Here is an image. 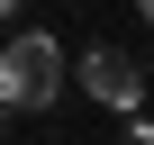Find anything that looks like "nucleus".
Returning <instances> with one entry per match:
<instances>
[{"mask_svg":"<svg viewBox=\"0 0 154 145\" xmlns=\"http://www.w3.org/2000/svg\"><path fill=\"white\" fill-rule=\"evenodd\" d=\"M54 91H63V45L36 27V36H9L0 45V109H54Z\"/></svg>","mask_w":154,"mask_h":145,"instance_id":"f257e3e1","label":"nucleus"},{"mask_svg":"<svg viewBox=\"0 0 154 145\" xmlns=\"http://www.w3.org/2000/svg\"><path fill=\"white\" fill-rule=\"evenodd\" d=\"M63 72H72L100 109H136V100H145V72H136V54H127V45H91L82 63H63Z\"/></svg>","mask_w":154,"mask_h":145,"instance_id":"f03ea898","label":"nucleus"},{"mask_svg":"<svg viewBox=\"0 0 154 145\" xmlns=\"http://www.w3.org/2000/svg\"><path fill=\"white\" fill-rule=\"evenodd\" d=\"M136 9H145V27H154V0H136Z\"/></svg>","mask_w":154,"mask_h":145,"instance_id":"7ed1b4c3","label":"nucleus"},{"mask_svg":"<svg viewBox=\"0 0 154 145\" xmlns=\"http://www.w3.org/2000/svg\"><path fill=\"white\" fill-rule=\"evenodd\" d=\"M9 9H18V0H0V18H9Z\"/></svg>","mask_w":154,"mask_h":145,"instance_id":"20e7f679","label":"nucleus"}]
</instances>
